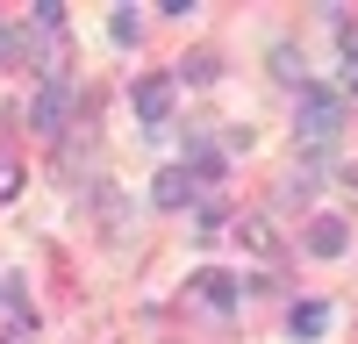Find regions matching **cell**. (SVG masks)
<instances>
[{
  "label": "cell",
  "instance_id": "obj_1",
  "mask_svg": "<svg viewBox=\"0 0 358 344\" xmlns=\"http://www.w3.org/2000/svg\"><path fill=\"white\" fill-rule=\"evenodd\" d=\"M294 129H301V143H337V129H344V94H330V86L301 79V108H294Z\"/></svg>",
  "mask_w": 358,
  "mask_h": 344
},
{
  "label": "cell",
  "instance_id": "obj_2",
  "mask_svg": "<svg viewBox=\"0 0 358 344\" xmlns=\"http://www.w3.org/2000/svg\"><path fill=\"white\" fill-rule=\"evenodd\" d=\"M136 122L151 129V136L172 129V72H143L136 79Z\"/></svg>",
  "mask_w": 358,
  "mask_h": 344
},
{
  "label": "cell",
  "instance_id": "obj_3",
  "mask_svg": "<svg viewBox=\"0 0 358 344\" xmlns=\"http://www.w3.org/2000/svg\"><path fill=\"white\" fill-rule=\"evenodd\" d=\"M187 294H194V301H208V308H229L236 294H244V280L222 273V266H208V273H194V280H187Z\"/></svg>",
  "mask_w": 358,
  "mask_h": 344
},
{
  "label": "cell",
  "instance_id": "obj_4",
  "mask_svg": "<svg viewBox=\"0 0 358 344\" xmlns=\"http://www.w3.org/2000/svg\"><path fill=\"white\" fill-rule=\"evenodd\" d=\"M65 108H72L65 79H43V94H36V108H29V122H36L43 136H57V129H65Z\"/></svg>",
  "mask_w": 358,
  "mask_h": 344
},
{
  "label": "cell",
  "instance_id": "obj_5",
  "mask_svg": "<svg viewBox=\"0 0 358 344\" xmlns=\"http://www.w3.org/2000/svg\"><path fill=\"white\" fill-rule=\"evenodd\" d=\"M344 244H351V222L344 215H315L308 222V251L315 258H344Z\"/></svg>",
  "mask_w": 358,
  "mask_h": 344
},
{
  "label": "cell",
  "instance_id": "obj_6",
  "mask_svg": "<svg viewBox=\"0 0 358 344\" xmlns=\"http://www.w3.org/2000/svg\"><path fill=\"white\" fill-rule=\"evenodd\" d=\"M194 194H201V187L187 180V165H165L158 180H151V201H158V208H187Z\"/></svg>",
  "mask_w": 358,
  "mask_h": 344
},
{
  "label": "cell",
  "instance_id": "obj_7",
  "mask_svg": "<svg viewBox=\"0 0 358 344\" xmlns=\"http://www.w3.org/2000/svg\"><path fill=\"white\" fill-rule=\"evenodd\" d=\"M287 330L301 337V344H315V337H330V301H294V315H287Z\"/></svg>",
  "mask_w": 358,
  "mask_h": 344
},
{
  "label": "cell",
  "instance_id": "obj_8",
  "mask_svg": "<svg viewBox=\"0 0 358 344\" xmlns=\"http://www.w3.org/2000/svg\"><path fill=\"white\" fill-rule=\"evenodd\" d=\"M236 244L258 251V258H273V251H280V244H273V222H265V215H244V222H236Z\"/></svg>",
  "mask_w": 358,
  "mask_h": 344
},
{
  "label": "cell",
  "instance_id": "obj_9",
  "mask_svg": "<svg viewBox=\"0 0 358 344\" xmlns=\"http://www.w3.org/2000/svg\"><path fill=\"white\" fill-rule=\"evenodd\" d=\"M179 79H194V86H208V79H215V50H194L187 65H179Z\"/></svg>",
  "mask_w": 358,
  "mask_h": 344
},
{
  "label": "cell",
  "instance_id": "obj_10",
  "mask_svg": "<svg viewBox=\"0 0 358 344\" xmlns=\"http://www.w3.org/2000/svg\"><path fill=\"white\" fill-rule=\"evenodd\" d=\"M108 36H115V43H136V8H115V22H108Z\"/></svg>",
  "mask_w": 358,
  "mask_h": 344
},
{
  "label": "cell",
  "instance_id": "obj_11",
  "mask_svg": "<svg viewBox=\"0 0 358 344\" xmlns=\"http://www.w3.org/2000/svg\"><path fill=\"white\" fill-rule=\"evenodd\" d=\"M29 22H36V29H65V8H57V0H36V8H29Z\"/></svg>",
  "mask_w": 358,
  "mask_h": 344
},
{
  "label": "cell",
  "instance_id": "obj_12",
  "mask_svg": "<svg viewBox=\"0 0 358 344\" xmlns=\"http://www.w3.org/2000/svg\"><path fill=\"white\" fill-rule=\"evenodd\" d=\"M344 94H358V36L344 29Z\"/></svg>",
  "mask_w": 358,
  "mask_h": 344
},
{
  "label": "cell",
  "instance_id": "obj_13",
  "mask_svg": "<svg viewBox=\"0 0 358 344\" xmlns=\"http://www.w3.org/2000/svg\"><path fill=\"white\" fill-rule=\"evenodd\" d=\"M15 194H22V165L0 158V201H15Z\"/></svg>",
  "mask_w": 358,
  "mask_h": 344
},
{
  "label": "cell",
  "instance_id": "obj_14",
  "mask_svg": "<svg viewBox=\"0 0 358 344\" xmlns=\"http://www.w3.org/2000/svg\"><path fill=\"white\" fill-rule=\"evenodd\" d=\"M273 65H280V79L301 86V57H294V43H280V50H273Z\"/></svg>",
  "mask_w": 358,
  "mask_h": 344
},
{
  "label": "cell",
  "instance_id": "obj_15",
  "mask_svg": "<svg viewBox=\"0 0 358 344\" xmlns=\"http://www.w3.org/2000/svg\"><path fill=\"white\" fill-rule=\"evenodd\" d=\"M0 344H15V337H0Z\"/></svg>",
  "mask_w": 358,
  "mask_h": 344
}]
</instances>
